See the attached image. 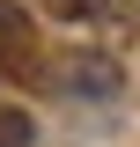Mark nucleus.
<instances>
[{
    "label": "nucleus",
    "mask_w": 140,
    "mask_h": 147,
    "mask_svg": "<svg viewBox=\"0 0 140 147\" xmlns=\"http://www.w3.org/2000/svg\"><path fill=\"white\" fill-rule=\"evenodd\" d=\"M52 88H67V96H118L125 88V66L111 52H67L52 66Z\"/></svg>",
    "instance_id": "nucleus-1"
},
{
    "label": "nucleus",
    "mask_w": 140,
    "mask_h": 147,
    "mask_svg": "<svg viewBox=\"0 0 140 147\" xmlns=\"http://www.w3.org/2000/svg\"><path fill=\"white\" fill-rule=\"evenodd\" d=\"M0 147H30V110H0Z\"/></svg>",
    "instance_id": "nucleus-2"
},
{
    "label": "nucleus",
    "mask_w": 140,
    "mask_h": 147,
    "mask_svg": "<svg viewBox=\"0 0 140 147\" xmlns=\"http://www.w3.org/2000/svg\"><path fill=\"white\" fill-rule=\"evenodd\" d=\"M111 0H52V15H67V22H88V15H103Z\"/></svg>",
    "instance_id": "nucleus-3"
}]
</instances>
